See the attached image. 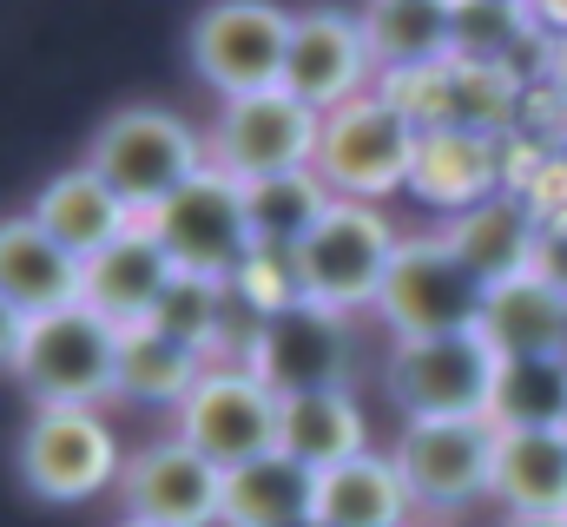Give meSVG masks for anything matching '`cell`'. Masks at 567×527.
<instances>
[{
	"label": "cell",
	"instance_id": "f546056e",
	"mask_svg": "<svg viewBox=\"0 0 567 527\" xmlns=\"http://www.w3.org/2000/svg\"><path fill=\"white\" fill-rule=\"evenodd\" d=\"M158 337H172V343H185V350H198V356H218V323H225V283H212V277H172L165 283V297H158V310L145 317Z\"/></svg>",
	"mask_w": 567,
	"mask_h": 527
},
{
	"label": "cell",
	"instance_id": "9c48e42d",
	"mask_svg": "<svg viewBox=\"0 0 567 527\" xmlns=\"http://www.w3.org/2000/svg\"><path fill=\"white\" fill-rule=\"evenodd\" d=\"M278 415L284 402L265 376H251L245 363H212L198 390L178 402V442H192L205 462L231 475L278 448Z\"/></svg>",
	"mask_w": 567,
	"mask_h": 527
},
{
	"label": "cell",
	"instance_id": "ffe728a7",
	"mask_svg": "<svg viewBox=\"0 0 567 527\" xmlns=\"http://www.w3.org/2000/svg\"><path fill=\"white\" fill-rule=\"evenodd\" d=\"M80 277H86V264L60 251L33 218H0V297L27 323L80 303Z\"/></svg>",
	"mask_w": 567,
	"mask_h": 527
},
{
	"label": "cell",
	"instance_id": "5b68a950",
	"mask_svg": "<svg viewBox=\"0 0 567 527\" xmlns=\"http://www.w3.org/2000/svg\"><path fill=\"white\" fill-rule=\"evenodd\" d=\"M403 251V231L390 225L383 205H350L337 198L330 218L310 231V245L297 251V283L310 303L337 310V317H357V310H377L383 283H390V264Z\"/></svg>",
	"mask_w": 567,
	"mask_h": 527
},
{
	"label": "cell",
	"instance_id": "8992f818",
	"mask_svg": "<svg viewBox=\"0 0 567 527\" xmlns=\"http://www.w3.org/2000/svg\"><path fill=\"white\" fill-rule=\"evenodd\" d=\"M145 231L158 238V251L172 258V270L212 277V283H231L251 264V251H258L251 218H245V185H231L212 165L178 198H165L158 211H145Z\"/></svg>",
	"mask_w": 567,
	"mask_h": 527
},
{
	"label": "cell",
	"instance_id": "d6a6232c",
	"mask_svg": "<svg viewBox=\"0 0 567 527\" xmlns=\"http://www.w3.org/2000/svg\"><path fill=\"white\" fill-rule=\"evenodd\" d=\"M290 527H323V521H317V515H310V521H290Z\"/></svg>",
	"mask_w": 567,
	"mask_h": 527
},
{
	"label": "cell",
	"instance_id": "277c9868",
	"mask_svg": "<svg viewBox=\"0 0 567 527\" xmlns=\"http://www.w3.org/2000/svg\"><path fill=\"white\" fill-rule=\"evenodd\" d=\"M502 356L482 330L455 337H396L383 363V390L403 409V422H475L495 402Z\"/></svg>",
	"mask_w": 567,
	"mask_h": 527
},
{
	"label": "cell",
	"instance_id": "6da1fadb",
	"mask_svg": "<svg viewBox=\"0 0 567 527\" xmlns=\"http://www.w3.org/2000/svg\"><path fill=\"white\" fill-rule=\"evenodd\" d=\"M120 350H126L120 323H106L86 303H66L27 323L13 376L40 409H100L106 395H120Z\"/></svg>",
	"mask_w": 567,
	"mask_h": 527
},
{
	"label": "cell",
	"instance_id": "44dd1931",
	"mask_svg": "<svg viewBox=\"0 0 567 527\" xmlns=\"http://www.w3.org/2000/svg\"><path fill=\"white\" fill-rule=\"evenodd\" d=\"M488 350L502 363H522V356H567V290H555L548 277H508L488 290L482 303V323Z\"/></svg>",
	"mask_w": 567,
	"mask_h": 527
},
{
	"label": "cell",
	"instance_id": "d6986e66",
	"mask_svg": "<svg viewBox=\"0 0 567 527\" xmlns=\"http://www.w3.org/2000/svg\"><path fill=\"white\" fill-rule=\"evenodd\" d=\"M178 270L172 258L158 251V238L145 231V218L120 238V245H106L100 258H86V277H80V303L86 310H100L106 323H120V330H140L145 317L158 310V297H165V283H172Z\"/></svg>",
	"mask_w": 567,
	"mask_h": 527
},
{
	"label": "cell",
	"instance_id": "ac0fdd59",
	"mask_svg": "<svg viewBox=\"0 0 567 527\" xmlns=\"http://www.w3.org/2000/svg\"><path fill=\"white\" fill-rule=\"evenodd\" d=\"M27 218L60 245V251H73V258H100L106 245H120L140 218L120 205V192L100 178V172H86V165H73V172H60V178H47L40 185V198L27 205Z\"/></svg>",
	"mask_w": 567,
	"mask_h": 527
},
{
	"label": "cell",
	"instance_id": "4fadbf2b",
	"mask_svg": "<svg viewBox=\"0 0 567 527\" xmlns=\"http://www.w3.org/2000/svg\"><path fill=\"white\" fill-rule=\"evenodd\" d=\"M120 502H126V521L140 527H225V468L205 462L192 442L165 435L126 455Z\"/></svg>",
	"mask_w": 567,
	"mask_h": 527
},
{
	"label": "cell",
	"instance_id": "4316f807",
	"mask_svg": "<svg viewBox=\"0 0 567 527\" xmlns=\"http://www.w3.org/2000/svg\"><path fill=\"white\" fill-rule=\"evenodd\" d=\"M330 205H337V192L317 178V165L265 178V185H245V218H251L258 251H284V258H297L310 245V231L330 218Z\"/></svg>",
	"mask_w": 567,
	"mask_h": 527
},
{
	"label": "cell",
	"instance_id": "d590c367",
	"mask_svg": "<svg viewBox=\"0 0 567 527\" xmlns=\"http://www.w3.org/2000/svg\"><path fill=\"white\" fill-rule=\"evenodd\" d=\"M561 435H567V428H561Z\"/></svg>",
	"mask_w": 567,
	"mask_h": 527
},
{
	"label": "cell",
	"instance_id": "836d02e7",
	"mask_svg": "<svg viewBox=\"0 0 567 527\" xmlns=\"http://www.w3.org/2000/svg\"><path fill=\"white\" fill-rule=\"evenodd\" d=\"M416 527H449V521H416Z\"/></svg>",
	"mask_w": 567,
	"mask_h": 527
},
{
	"label": "cell",
	"instance_id": "83f0119b",
	"mask_svg": "<svg viewBox=\"0 0 567 527\" xmlns=\"http://www.w3.org/2000/svg\"><path fill=\"white\" fill-rule=\"evenodd\" d=\"M205 370H212V356H198V350L158 337L152 323H140V330H126V350H120V395L145 402V409H178L198 390Z\"/></svg>",
	"mask_w": 567,
	"mask_h": 527
},
{
	"label": "cell",
	"instance_id": "f1b7e54d",
	"mask_svg": "<svg viewBox=\"0 0 567 527\" xmlns=\"http://www.w3.org/2000/svg\"><path fill=\"white\" fill-rule=\"evenodd\" d=\"M488 422L495 428H567V356L502 363Z\"/></svg>",
	"mask_w": 567,
	"mask_h": 527
},
{
	"label": "cell",
	"instance_id": "52a82bcc",
	"mask_svg": "<svg viewBox=\"0 0 567 527\" xmlns=\"http://www.w3.org/2000/svg\"><path fill=\"white\" fill-rule=\"evenodd\" d=\"M317 132L323 120L310 106H297L290 93H251V100H225L218 120L205 132V158L212 172H225L231 185H265L284 172H310L317 165Z\"/></svg>",
	"mask_w": 567,
	"mask_h": 527
},
{
	"label": "cell",
	"instance_id": "484cf974",
	"mask_svg": "<svg viewBox=\"0 0 567 527\" xmlns=\"http://www.w3.org/2000/svg\"><path fill=\"white\" fill-rule=\"evenodd\" d=\"M410 192L429 198V205H442L449 218L468 211V205H482L488 192H502L495 185V145H488V132H423Z\"/></svg>",
	"mask_w": 567,
	"mask_h": 527
},
{
	"label": "cell",
	"instance_id": "7a4b0ae2",
	"mask_svg": "<svg viewBox=\"0 0 567 527\" xmlns=\"http://www.w3.org/2000/svg\"><path fill=\"white\" fill-rule=\"evenodd\" d=\"M416 152H423V126L377 86V93L323 113L317 178L350 205H383L390 192H403L416 178Z\"/></svg>",
	"mask_w": 567,
	"mask_h": 527
},
{
	"label": "cell",
	"instance_id": "cb8c5ba5",
	"mask_svg": "<svg viewBox=\"0 0 567 527\" xmlns=\"http://www.w3.org/2000/svg\"><path fill=\"white\" fill-rule=\"evenodd\" d=\"M363 40H370V60L390 80H416L455 60V7H423V0H403V7H370L363 13Z\"/></svg>",
	"mask_w": 567,
	"mask_h": 527
},
{
	"label": "cell",
	"instance_id": "2e32d148",
	"mask_svg": "<svg viewBox=\"0 0 567 527\" xmlns=\"http://www.w3.org/2000/svg\"><path fill=\"white\" fill-rule=\"evenodd\" d=\"M455 258L468 264L488 290L495 283H508V277H528L535 258H542V211H535V198H522V192H488L482 205H468V211H455V218H442V231H435Z\"/></svg>",
	"mask_w": 567,
	"mask_h": 527
},
{
	"label": "cell",
	"instance_id": "30bf717a",
	"mask_svg": "<svg viewBox=\"0 0 567 527\" xmlns=\"http://www.w3.org/2000/svg\"><path fill=\"white\" fill-rule=\"evenodd\" d=\"M482 303H488V283L429 231V238H403L390 283L377 297V317L396 337H455L482 323Z\"/></svg>",
	"mask_w": 567,
	"mask_h": 527
},
{
	"label": "cell",
	"instance_id": "4dcf8cb0",
	"mask_svg": "<svg viewBox=\"0 0 567 527\" xmlns=\"http://www.w3.org/2000/svg\"><path fill=\"white\" fill-rule=\"evenodd\" d=\"M20 337H27V317L0 297V370H13V356H20Z\"/></svg>",
	"mask_w": 567,
	"mask_h": 527
},
{
	"label": "cell",
	"instance_id": "ba28073f",
	"mask_svg": "<svg viewBox=\"0 0 567 527\" xmlns=\"http://www.w3.org/2000/svg\"><path fill=\"white\" fill-rule=\"evenodd\" d=\"M20 475L40 502H93L120 488L126 455L100 409H33L20 428Z\"/></svg>",
	"mask_w": 567,
	"mask_h": 527
},
{
	"label": "cell",
	"instance_id": "5bb4252c",
	"mask_svg": "<svg viewBox=\"0 0 567 527\" xmlns=\"http://www.w3.org/2000/svg\"><path fill=\"white\" fill-rule=\"evenodd\" d=\"M377 60H370V40H363V13H297L290 27V60H284V93L297 106H310L317 120L377 93Z\"/></svg>",
	"mask_w": 567,
	"mask_h": 527
},
{
	"label": "cell",
	"instance_id": "e575fe53",
	"mask_svg": "<svg viewBox=\"0 0 567 527\" xmlns=\"http://www.w3.org/2000/svg\"><path fill=\"white\" fill-rule=\"evenodd\" d=\"M120 527H140V521H120Z\"/></svg>",
	"mask_w": 567,
	"mask_h": 527
},
{
	"label": "cell",
	"instance_id": "e0dca14e",
	"mask_svg": "<svg viewBox=\"0 0 567 527\" xmlns=\"http://www.w3.org/2000/svg\"><path fill=\"white\" fill-rule=\"evenodd\" d=\"M502 521H567V435L561 428H495V482Z\"/></svg>",
	"mask_w": 567,
	"mask_h": 527
},
{
	"label": "cell",
	"instance_id": "8fae6325",
	"mask_svg": "<svg viewBox=\"0 0 567 527\" xmlns=\"http://www.w3.org/2000/svg\"><path fill=\"white\" fill-rule=\"evenodd\" d=\"M396 468L416 495V515H462L475 502H488L495 482V422H403L396 435Z\"/></svg>",
	"mask_w": 567,
	"mask_h": 527
},
{
	"label": "cell",
	"instance_id": "3957f363",
	"mask_svg": "<svg viewBox=\"0 0 567 527\" xmlns=\"http://www.w3.org/2000/svg\"><path fill=\"white\" fill-rule=\"evenodd\" d=\"M205 165H212L205 138L185 126L178 113H165V106H126L86 145V172H100L133 218L158 211L165 198H178Z\"/></svg>",
	"mask_w": 567,
	"mask_h": 527
},
{
	"label": "cell",
	"instance_id": "603a6c76",
	"mask_svg": "<svg viewBox=\"0 0 567 527\" xmlns=\"http://www.w3.org/2000/svg\"><path fill=\"white\" fill-rule=\"evenodd\" d=\"M278 448L290 462H303L310 475H330L357 455H370V422L363 402L350 390H317V395H290L278 415Z\"/></svg>",
	"mask_w": 567,
	"mask_h": 527
},
{
	"label": "cell",
	"instance_id": "9a60e30c",
	"mask_svg": "<svg viewBox=\"0 0 567 527\" xmlns=\"http://www.w3.org/2000/svg\"><path fill=\"white\" fill-rule=\"evenodd\" d=\"M251 376H265L278 402L290 395H317V390H350V317L323 310V303H290L265 323L251 363Z\"/></svg>",
	"mask_w": 567,
	"mask_h": 527
},
{
	"label": "cell",
	"instance_id": "7c38bea8",
	"mask_svg": "<svg viewBox=\"0 0 567 527\" xmlns=\"http://www.w3.org/2000/svg\"><path fill=\"white\" fill-rule=\"evenodd\" d=\"M297 13L284 7H205L192 20V66L218 100L278 93Z\"/></svg>",
	"mask_w": 567,
	"mask_h": 527
},
{
	"label": "cell",
	"instance_id": "d4e9b609",
	"mask_svg": "<svg viewBox=\"0 0 567 527\" xmlns=\"http://www.w3.org/2000/svg\"><path fill=\"white\" fill-rule=\"evenodd\" d=\"M317 515V475L284 448L225 475V527H290Z\"/></svg>",
	"mask_w": 567,
	"mask_h": 527
},
{
	"label": "cell",
	"instance_id": "1f68e13d",
	"mask_svg": "<svg viewBox=\"0 0 567 527\" xmlns=\"http://www.w3.org/2000/svg\"><path fill=\"white\" fill-rule=\"evenodd\" d=\"M502 527H567V521H502Z\"/></svg>",
	"mask_w": 567,
	"mask_h": 527
},
{
	"label": "cell",
	"instance_id": "7402d4cb",
	"mask_svg": "<svg viewBox=\"0 0 567 527\" xmlns=\"http://www.w3.org/2000/svg\"><path fill=\"white\" fill-rule=\"evenodd\" d=\"M317 521L323 527H416V495L396 468V455H357L330 475H317Z\"/></svg>",
	"mask_w": 567,
	"mask_h": 527
}]
</instances>
